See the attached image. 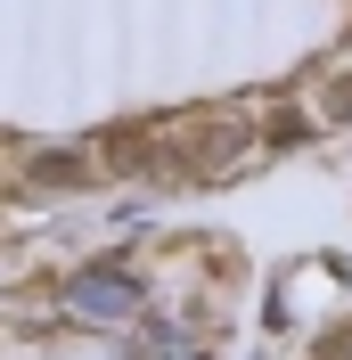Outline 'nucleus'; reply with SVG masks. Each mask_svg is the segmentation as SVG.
<instances>
[{"label": "nucleus", "mask_w": 352, "mask_h": 360, "mask_svg": "<svg viewBox=\"0 0 352 360\" xmlns=\"http://www.w3.org/2000/svg\"><path fill=\"white\" fill-rule=\"evenodd\" d=\"M66 303H74L82 319H115V311H132V278H123L115 262L74 270V278H66Z\"/></svg>", "instance_id": "1"}]
</instances>
